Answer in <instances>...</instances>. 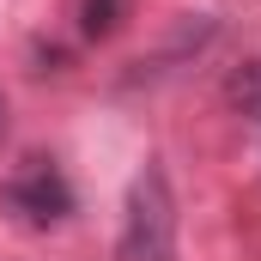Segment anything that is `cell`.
Wrapping results in <instances>:
<instances>
[{"label":"cell","mask_w":261,"mask_h":261,"mask_svg":"<svg viewBox=\"0 0 261 261\" xmlns=\"http://www.w3.org/2000/svg\"><path fill=\"white\" fill-rule=\"evenodd\" d=\"M170 255H176V195H170L164 164H146L128 182L116 261H170Z\"/></svg>","instance_id":"cell-1"},{"label":"cell","mask_w":261,"mask_h":261,"mask_svg":"<svg viewBox=\"0 0 261 261\" xmlns=\"http://www.w3.org/2000/svg\"><path fill=\"white\" fill-rule=\"evenodd\" d=\"M122 24H128V0H79V31H85L91 43L116 37Z\"/></svg>","instance_id":"cell-3"},{"label":"cell","mask_w":261,"mask_h":261,"mask_svg":"<svg viewBox=\"0 0 261 261\" xmlns=\"http://www.w3.org/2000/svg\"><path fill=\"white\" fill-rule=\"evenodd\" d=\"M0 206L18 213L24 225H61L67 213H73V189H67V176L49 158H31V164L0 189Z\"/></svg>","instance_id":"cell-2"},{"label":"cell","mask_w":261,"mask_h":261,"mask_svg":"<svg viewBox=\"0 0 261 261\" xmlns=\"http://www.w3.org/2000/svg\"><path fill=\"white\" fill-rule=\"evenodd\" d=\"M6 128H12V110H6V91H0V140H6Z\"/></svg>","instance_id":"cell-4"}]
</instances>
